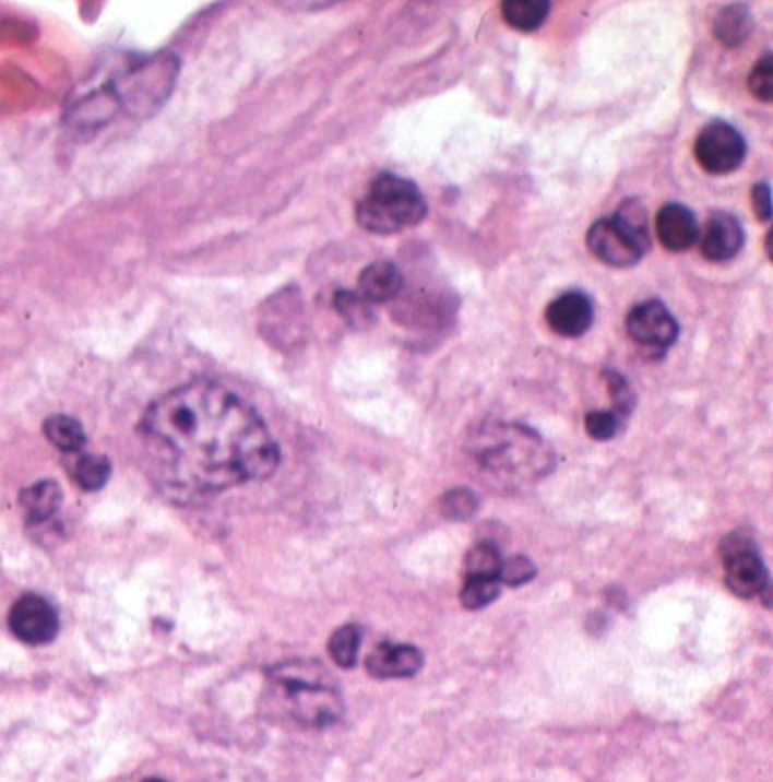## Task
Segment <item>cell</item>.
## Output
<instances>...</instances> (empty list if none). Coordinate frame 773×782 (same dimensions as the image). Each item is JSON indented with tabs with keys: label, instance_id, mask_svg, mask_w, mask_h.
I'll list each match as a JSON object with an SVG mask.
<instances>
[{
	"label": "cell",
	"instance_id": "cell-4",
	"mask_svg": "<svg viewBox=\"0 0 773 782\" xmlns=\"http://www.w3.org/2000/svg\"><path fill=\"white\" fill-rule=\"evenodd\" d=\"M180 76V58L170 51H157L132 64L106 81L120 114L134 120H147L166 104Z\"/></svg>",
	"mask_w": 773,
	"mask_h": 782
},
{
	"label": "cell",
	"instance_id": "cell-7",
	"mask_svg": "<svg viewBox=\"0 0 773 782\" xmlns=\"http://www.w3.org/2000/svg\"><path fill=\"white\" fill-rule=\"evenodd\" d=\"M725 582L739 599H756L769 586V573L756 543L741 532L729 534L723 543Z\"/></svg>",
	"mask_w": 773,
	"mask_h": 782
},
{
	"label": "cell",
	"instance_id": "cell-19",
	"mask_svg": "<svg viewBox=\"0 0 773 782\" xmlns=\"http://www.w3.org/2000/svg\"><path fill=\"white\" fill-rule=\"evenodd\" d=\"M550 14L548 0H504L502 16L515 31H536Z\"/></svg>",
	"mask_w": 773,
	"mask_h": 782
},
{
	"label": "cell",
	"instance_id": "cell-2",
	"mask_svg": "<svg viewBox=\"0 0 773 782\" xmlns=\"http://www.w3.org/2000/svg\"><path fill=\"white\" fill-rule=\"evenodd\" d=\"M263 702L272 719L307 730L332 727L346 713L332 675L318 661H290L270 667Z\"/></svg>",
	"mask_w": 773,
	"mask_h": 782
},
{
	"label": "cell",
	"instance_id": "cell-3",
	"mask_svg": "<svg viewBox=\"0 0 773 782\" xmlns=\"http://www.w3.org/2000/svg\"><path fill=\"white\" fill-rule=\"evenodd\" d=\"M469 453L486 474L509 486L539 482L555 467L548 442L523 424H484L472 433Z\"/></svg>",
	"mask_w": 773,
	"mask_h": 782
},
{
	"label": "cell",
	"instance_id": "cell-5",
	"mask_svg": "<svg viewBox=\"0 0 773 782\" xmlns=\"http://www.w3.org/2000/svg\"><path fill=\"white\" fill-rule=\"evenodd\" d=\"M426 212V199L415 182L380 173L357 205V224L373 235H396L419 226Z\"/></svg>",
	"mask_w": 773,
	"mask_h": 782
},
{
	"label": "cell",
	"instance_id": "cell-16",
	"mask_svg": "<svg viewBox=\"0 0 773 782\" xmlns=\"http://www.w3.org/2000/svg\"><path fill=\"white\" fill-rule=\"evenodd\" d=\"M19 507L28 525H45L62 507V488L53 479H41L19 493Z\"/></svg>",
	"mask_w": 773,
	"mask_h": 782
},
{
	"label": "cell",
	"instance_id": "cell-6",
	"mask_svg": "<svg viewBox=\"0 0 773 782\" xmlns=\"http://www.w3.org/2000/svg\"><path fill=\"white\" fill-rule=\"evenodd\" d=\"M650 247L647 210L638 199L625 201L613 216L594 222L587 230V249L608 268H633Z\"/></svg>",
	"mask_w": 773,
	"mask_h": 782
},
{
	"label": "cell",
	"instance_id": "cell-8",
	"mask_svg": "<svg viewBox=\"0 0 773 782\" xmlns=\"http://www.w3.org/2000/svg\"><path fill=\"white\" fill-rule=\"evenodd\" d=\"M695 159L712 176H725L744 164L746 141L737 127L714 120L700 129L695 139Z\"/></svg>",
	"mask_w": 773,
	"mask_h": 782
},
{
	"label": "cell",
	"instance_id": "cell-21",
	"mask_svg": "<svg viewBox=\"0 0 773 782\" xmlns=\"http://www.w3.org/2000/svg\"><path fill=\"white\" fill-rule=\"evenodd\" d=\"M334 311L353 330H369L376 322V307L353 291H336Z\"/></svg>",
	"mask_w": 773,
	"mask_h": 782
},
{
	"label": "cell",
	"instance_id": "cell-31",
	"mask_svg": "<svg viewBox=\"0 0 773 782\" xmlns=\"http://www.w3.org/2000/svg\"><path fill=\"white\" fill-rule=\"evenodd\" d=\"M143 782H164V780H159V778H150V780H143Z\"/></svg>",
	"mask_w": 773,
	"mask_h": 782
},
{
	"label": "cell",
	"instance_id": "cell-29",
	"mask_svg": "<svg viewBox=\"0 0 773 782\" xmlns=\"http://www.w3.org/2000/svg\"><path fill=\"white\" fill-rule=\"evenodd\" d=\"M534 576H536L534 561L527 559V557H523V555H519V557H511V559L502 561L498 580L504 582V584H509V586H519V584L530 582Z\"/></svg>",
	"mask_w": 773,
	"mask_h": 782
},
{
	"label": "cell",
	"instance_id": "cell-20",
	"mask_svg": "<svg viewBox=\"0 0 773 782\" xmlns=\"http://www.w3.org/2000/svg\"><path fill=\"white\" fill-rule=\"evenodd\" d=\"M72 479L81 490H102L111 479V461L99 453H76L72 465Z\"/></svg>",
	"mask_w": 773,
	"mask_h": 782
},
{
	"label": "cell",
	"instance_id": "cell-17",
	"mask_svg": "<svg viewBox=\"0 0 773 782\" xmlns=\"http://www.w3.org/2000/svg\"><path fill=\"white\" fill-rule=\"evenodd\" d=\"M750 31H753V16L746 5H727L714 21V35L727 49L741 47Z\"/></svg>",
	"mask_w": 773,
	"mask_h": 782
},
{
	"label": "cell",
	"instance_id": "cell-28",
	"mask_svg": "<svg viewBox=\"0 0 773 782\" xmlns=\"http://www.w3.org/2000/svg\"><path fill=\"white\" fill-rule=\"evenodd\" d=\"M748 88L764 104H769L773 99V56L771 54L762 56L756 62L753 72H750V76H748Z\"/></svg>",
	"mask_w": 773,
	"mask_h": 782
},
{
	"label": "cell",
	"instance_id": "cell-22",
	"mask_svg": "<svg viewBox=\"0 0 773 782\" xmlns=\"http://www.w3.org/2000/svg\"><path fill=\"white\" fill-rule=\"evenodd\" d=\"M502 567V555L496 543L479 541L475 548L467 553L465 571L467 578H498Z\"/></svg>",
	"mask_w": 773,
	"mask_h": 782
},
{
	"label": "cell",
	"instance_id": "cell-23",
	"mask_svg": "<svg viewBox=\"0 0 773 782\" xmlns=\"http://www.w3.org/2000/svg\"><path fill=\"white\" fill-rule=\"evenodd\" d=\"M359 644H361V628L355 624L341 626L330 638V656L338 667H353L357 663Z\"/></svg>",
	"mask_w": 773,
	"mask_h": 782
},
{
	"label": "cell",
	"instance_id": "cell-25",
	"mask_svg": "<svg viewBox=\"0 0 773 782\" xmlns=\"http://www.w3.org/2000/svg\"><path fill=\"white\" fill-rule=\"evenodd\" d=\"M627 419L613 410H594L585 417V430L594 440H613L625 430Z\"/></svg>",
	"mask_w": 773,
	"mask_h": 782
},
{
	"label": "cell",
	"instance_id": "cell-30",
	"mask_svg": "<svg viewBox=\"0 0 773 782\" xmlns=\"http://www.w3.org/2000/svg\"><path fill=\"white\" fill-rule=\"evenodd\" d=\"M753 205H756L760 222L771 220V189L766 182H760L753 187Z\"/></svg>",
	"mask_w": 773,
	"mask_h": 782
},
{
	"label": "cell",
	"instance_id": "cell-12",
	"mask_svg": "<svg viewBox=\"0 0 773 782\" xmlns=\"http://www.w3.org/2000/svg\"><path fill=\"white\" fill-rule=\"evenodd\" d=\"M546 322L555 334H560L564 339H578L592 328L594 304L585 293H580V291L562 293L560 297H555L548 304Z\"/></svg>",
	"mask_w": 773,
	"mask_h": 782
},
{
	"label": "cell",
	"instance_id": "cell-15",
	"mask_svg": "<svg viewBox=\"0 0 773 782\" xmlns=\"http://www.w3.org/2000/svg\"><path fill=\"white\" fill-rule=\"evenodd\" d=\"M403 274L390 260H376L359 272L357 293L369 304H386L401 295Z\"/></svg>",
	"mask_w": 773,
	"mask_h": 782
},
{
	"label": "cell",
	"instance_id": "cell-10",
	"mask_svg": "<svg viewBox=\"0 0 773 782\" xmlns=\"http://www.w3.org/2000/svg\"><path fill=\"white\" fill-rule=\"evenodd\" d=\"M12 633L26 644H49L58 636V613L56 607L37 594H24L14 601L10 611Z\"/></svg>",
	"mask_w": 773,
	"mask_h": 782
},
{
	"label": "cell",
	"instance_id": "cell-11",
	"mask_svg": "<svg viewBox=\"0 0 773 782\" xmlns=\"http://www.w3.org/2000/svg\"><path fill=\"white\" fill-rule=\"evenodd\" d=\"M698 242L709 263H727L744 247V228L735 214L714 212L700 230Z\"/></svg>",
	"mask_w": 773,
	"mask_h": 782
},
{
	"label": "cell",
	"instance_id": "cell-1",
	"mask_svg": "<svg viewBox=\"0 0 773 782\" xmlns=\"http://www.w3.org/2000/svg\"><path fill=\"white\" fill-rule=\"evenodd\" d=\"M141 433L166 484L185 495L267 479L282 459L261 415L235 391L205 378L150 403Z\"/></svg>",
	"mask_w": 773,
	"mask_h": 782
},
{
	"label": "cell",
	"instance_id": "cell-27",
	"mask_svg": "<svg viewBox=\"0 0 773 782\" xmlns=\"http://www.w3.org/2000/svg\"><path fill=\"white\" fill-rule=\"evenodd\" d=\"M604 380L613 396V407H615L613 412L627 419L631 415V410L635 407V391L631 389V382L625 376H619L617 371H604Z\"/></svg>",
	"mask_w": 773,
	"mask_h": 782
},
{
	"label": "cell",
	"instance_id": "cell-9",
	"mask_svg": "<svg viewBox=\"0 0 773 782\" xmlns=\"http://www.w3.org/2000/svg\"><path fill=\"white\" fill-rule=\"evenodd\" d=\"M627 332L640 351L652 357H661L677 341L679 324L663 301L647 299L635 304L629 311Z\"/></svg>",
	"mask_w": 773,
	"mask_h": 782
},
{
	"label": "cell",
	"instance_id": "cell-13",
	"mask_svg": "<svg viewBox=\"0 0 773 782\" xmlns=\"http://www.w3.org/2000/svg\"><path fill=\"white\" fill-rule=\"evenodd\" d=\"M424 667V654L415 644L382 642L367 656V672L373 679H407Z\"/></svg>",
	"mask_w": 773,
	"mask_h": 782
},
{
	"label": "cell",
	"instance_id": "cell-18",
	"mask_svg": "<svg viewBox=\"0 0 773 782\" xmlns=\"http://www.w3.org/2000/svg\"><path fill=\"white\" fill-rule=\"evenodd\" d=\"M45 436L62 453H81L85 442H88L81 422L70 415H51L45 422Z\"/></svg>",
	"mask_w": 773,
	"mask_h": 782
},
{
	"label": "cell",
	"instance_id": "cell-24",
	"mask_svg": "<svg viewBox=\"0 0 773 782\" xmlns=\"http://www.w3.org/2000/svg\"><path fill=\"white\" fill-rule=\"evenodd\" d=\"M500 596V580L498 578H465L461 590V603L467 611H481Z\"/></svg>",
	"mask_w": 773,
	"mask_h": 782
},
{
	"label": "cell",
	"instance_id": "cell-14",
	"mask_svg": "<svg viewBox=\"0 0 773 782\" xmlns=\"http://www.w3.org/2000/svg\"><path fill=\"white\" fill-rule=\"evenodd\" d=\"M656 235L665 249L679 253L691 249L698 242L700 224L695 214L686 205L668 203L656 214Z\"/></svg>",
	"mask_w": 773,
	"mask_h": 782
},
{
	"label": "cell",
	"instance_id": "cell-26",
	"mask_svg": "<svg viewBox=\"0 0 773 782\" xmlns=\"http://www.w3.org/2000/svg\"><path fill=\"white\" fill-rule=\"evenodd\" d=\"M477 495L467 488H454L442 495L440 509L449 520H467L477 513Z\"/></svg>",
	"mask_w": 773,
	"mask_h": 782
}]
</instances>
